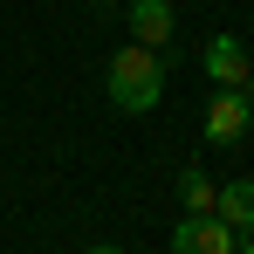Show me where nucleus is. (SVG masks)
<instances>
[{
	"instance_id": "obj_10",
	"label": "nucleus",
	"mask_w": 254,
	"mask_h": 254,
	"mask_svg": "<svg viewBox=\"0 0 254 254\" xmlns=\"http://www.w3.org/2000/svg\"><path fill=\"white\" fill-rule=\"evenodd\" d=\"M89 254H117V248H89Z\"/></svg>"
},
{
	"instance_id": "obj_3",
	"label": "nucleus",
	"mask_w": 254,
	"mask_h": 254,
	"mask_svg": "<svg viewBox=\"0 0 254 254\" xmlns=\"http://www.w3.org/2000/svg\"><path fill=\"white\" fill-rule=\"evenodd\" d=\"M248 124H254L248 89H220V96H213V110H206V137H213V144H241Z\"/></svg>"
},
{
	"instance_id": "obj_8",
	"label": "nucleus",
	"mask_w": 254,
	"mask_h": 254,
	"mask_svg": "<svg viewBox=\"0 0 254 254\" xmlns=\"http://www.w3.org/2000/svg\"><path fill=\"white\" fill-rule=\"evenodd\" d=\"M234 248H241V254H254V227H248V234H241V241H234Z\"/></svg>"
},
{
	"instance_id": "obj_6",
	"label": "nucleus",
	"mask_w": 254,
	"mask_h": 254,
	"mask_svg": "<svg viewBox=\"0 0 254 254\" xmlns=\"http://www.w3.org/2000/svg\"><path fill=\"white\" fill-rule=\"evenodd\" d=\"M213 213H220L234 234H248V227H254V179H234V186H220Z\"/></svg>"
},
{
	"instance_id": "obj_9",
	"label": "nucleus",
	"mask_w": 254,
	"mask_h": 254,
	"mask_svg": "<svg viewBox=\"0 0 254 254\" xmlns=\"http://www.w3.org/2000/svg\"><path fill=\"white\" fill-rule=\"evenodd\" d=\"M241 89H248V103H254V69H248V83H241Z\"/></svg>"
},
{
	"instance_id": "obj_5",
	"label": "nucleus",
	"mask_w": 254,
	"mask_h": 254,
	"mask_svg": "<svg viewBox=\"0 0 254 254\" xmlns=\"http://www.w3.org/2000/svg\"><path fill=\"white\" fill-rule=\"evenodd\" d=\"M130 42H144V48H165L172 42V0H130Z\"/></svg>"
},
{
	"instance_id": "obj_1",
	"label": "nucleus",
	"mask_w": 254,
	"mask_h": 254,
	"mask_svg": "<svg viewBox=\"0 0 254 254\" xmlns=\"http://www.w3.org/2000/svg\"><path fill=\"white\" fill-rule=\"evenodd\" d=\"M158 96H165V62H158V48L124 42L110 55V103L137 117V110H158Z\"/></svg>"
},
{
	"instance_id": "obj_2",
	"label": "nucleus",
	"mask_w": 254,
	"mask_h": 254,
	"mask_svg": "<svg viewBox=\"0 0 254 254\" xmlns=\"http://www.w3.org/2000/svg\"><path fill=\"white\" fill-rule=\"evenodd\" d=\"M172 254H234V227L220 213H186L172 234Z\"/></svg>"
},
{
	"instance_id": "obj_4",
	"label": "nucleus",
	"mask_w": 254,
	"mask_h": 254,
	"mask_svg": "<svg viewBox=\"0 0 254 254\" xmlns=\"http://www.w3.org/2000/svg\"><path fill=\"white\" fill-rule=\"evenodd\" d=\"M248 69H254V55L234 42V35H213V42H206V76H213L220 89H241V83H248Z\"/></svg>"
},
{
	"instance_id": "obj_7",
	"label": "nucleus",
	"mask_w": 254,
	"mask_h": 254,
	"mask_svg": "<svg viewBox=\"0 0 254 254\" xmlns=\"http://www.w3.org/2000/svg\"><path fill=\"white\" fill-rule=\"evenodd\" d=\"M179 199H186V213H213V199H220V186H213L206 172H186V179H179Z\"/></svg>"
}]
</instances>
